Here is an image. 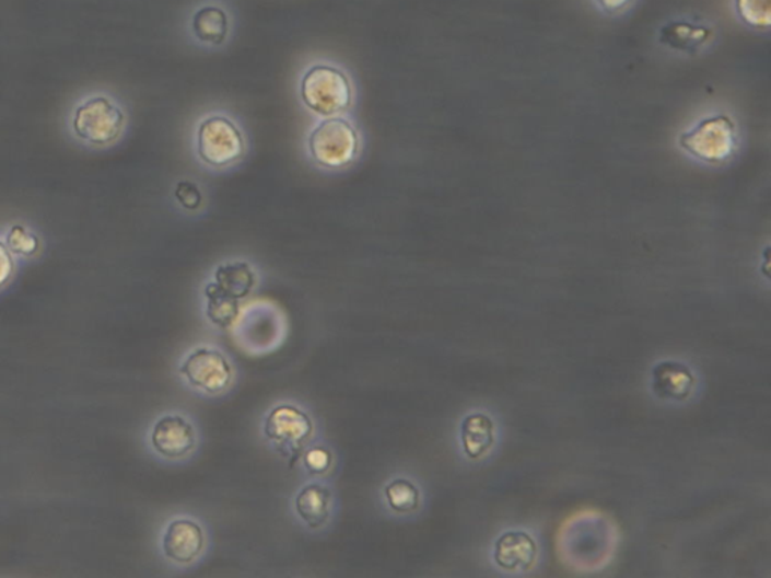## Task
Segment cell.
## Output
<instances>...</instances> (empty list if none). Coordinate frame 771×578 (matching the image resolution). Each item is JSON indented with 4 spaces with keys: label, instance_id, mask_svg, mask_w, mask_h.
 I'll return each mask as SVG.
<instances>
[{
    "label": "cell",
    "instance_id": "cell-5",
    "mask_svg": "<svg viewBox=\"0 0 771 578\" xmlns=\"http://www.w3.org/2000/svg\"><path fill=\"white\" fill-rule=\"evenodd\" d=\"M237 11L230 0H198L184 18V35L199 50L222 51L237 34Z\"/></svg>",
    "mask_w": 771,
    "mask_h": 578
},
{
    "label": "cell",
    "instance_id": "cell-23",
    "mask_svg": "<svg viewBox=\"0 0 771 578\" xmlns=\"http://www.w3.org/2000/svg\"><path fill=\"white\" fill-rule=\"evenodd\" d=\"M305 466L313 474H325L331 469V453L325 448H313L305 453Z\"/></svg>",
    "mask_w": 771,
    "mask_h": 578
},
{
    "label": "cell",
    "instance_id": "cell-15",
    "mask_svg": "<svg viewBox=\"0 0 771 578\" xmlns=\"http://www.w3.org/2000/svg\"><path fill=\"white\" fill-rule=\"evenodd\" d=\"M294 506L295 512L311 529L323 528L331 513L330 489L322 484L306 485L295 497Z\"/></svg>",
    "mask_w": 771,
    "mask_h": 578
},
{
    "label": "cell",
    "instance_id": "cell-10",
    "mask_svg": "<svg viewBox=\"0 0 771 578\" xmlns=\"http://www.w3.org/2000/svg\"><path fill=\"white\" fill-rule=\"evenodd\" d=\"M203 548L201 525L187 518H178L167 524L163 533L162 550L167 559L175 564H190L199 557Z\"/></svg>",
    "mask_w": 771,
    "mask_h": 578
},
{
    "label": "cell",
    "instance_id": "cell-9",
    "mask_svg": "<svg viewBox=\"0 0 771 578\" xmlns=\"http://www.w3.org/2000/svg\"><path fill=\"white\" fill-rule=\"evenodd\" d=\"M151 448L166 460H179L197 446L194 426L177 414H167L155 421L150 434Z\"/></svg>",
    "mask_w": 771,
    "mask_h": 578
},
{
    "label": "cell",
    "instance_id": "cell-4",
    "mask_svg": "<svg viewBox=\"0 0 771 578\" xmlns=\"http://www.w3.org/2000/svg\"><path fill=\"white\" fill-rule=\"evenodd\" d=\"M303 154L313 169L342 174L354 169L365 149V137L354 114L314 118L303 137Z\"/></svg>",
    "mask_w": 771,
    "mask_h": 578
},
{
    "label": "cell",
    "instance_id": "cell-13",
    "mask_svg": "<svg viewBox=\"0 0 771 578\" xmlns=\"http://www.w3.org/2000/svg\"><path fill=\"white\" fill-rule=\"evenodd\" d=\"M713 27L690 20H673L661 27V43L682 54H697L713 38Z\"/></svg>",
    "mask_w": 771,
    "mask_h": 578
},
{
    "label": "cell",
    "instance_id": "cell-7",
    "mask_svg": "<svg viewBox=\"0 0 771 578\" xmlns=\"http://www.w3.org/2000/svg\"><path fill=\"white\" fill-rule=\"evenodd\" d=\"M313 420L293 405L276 406L264 424L267 440L283 456L299 458L313 437Z\"/></svg>",
    "mask_w": 771,
    "mask_h": 578
},
{
    "label": "cell",
    "instance_id": "cell-18",
    "mask_svg": "<svg viewBox=\"0 0 771 578\" xmlns=\"http://www.w3.org/2000/svg\"><path fill=\"white\" fill-rule=\"evenodd\" d=\"M207 307L206 314L211 324L219 328H231L240 313L238 299L223 292L215 282H209L203 289Z\"/></svg>",
    "mask_w": 771,
    "mask_h": 578
},
{
    "label": "cell",
    "instance_id": "cell-12",
    "mask_svg": "<svg viewBox=\"0 0 771 578\" xmlns=\"http://www.w3.org/2000/svg\"><path fill=\"white\" fill-rule=\"evenodd\" d=\"M537 544L526 532H506L494 547V562L505 571H527L537 559Z\"/></svg>",
    "mask_w": 771,
    "mask_h": 578
},
{
    "label": "cell",
    "instance_id": "cell-11",
    "mask_svg": "<svg viewBox=\"0 0 771 578\" xmlns=\"http://www.w3.org/2000/svg\"><path fill=\"white\" fill-rule=\"evenodd\" d=\"M0 238L5 242L7 248L13 254L20 268L27 263L38 261L46 250V239L42 230L37 229L25 218H14L0 226Z\"/></svg>",
    "mask_w": 771,
    "mask_h": 578
},
{
    "label": "cell",
    "instance_id": "cell-19",
    "mask_svg": "<svg viewBox=\"0 0 771 578\" xmlns=\"http://www.w3.org/2000/svg\"><path fill=\"white\" fill-rule=\"evenodd\" d=\"M171 198L174 206L186 215H199L207 207L206 187L190 177L178 178L172 185Z\"/></svg>",
    "mask_w": 771,
    "mask_h": 578
},
{
    "label": "cell",
    "instance_id": "cell-17",
    "mask_svg": "<svg viewBox=\"0 0 771 578\" xmlns=\"http://www.w3.org/2000/svg\"><path fill=\"white\" fill-rule=\"evenodd\" d=\"M462 442L470 460H479L494 444V424L486 414L467 416L462 425Z\"/></svg>",
    "mask_w": 771,
    "mask_h": 578
},
{
    "label": "cell",
    "instance_id": "cell-1",
    "mask_svg": "<svg viewBox=\"0 0 771 578\" xmlns=\"http://www.w3.org/2000/svg\"><path fill=\"white\" fill-rule=\"evenodd\" d=\"M130 129L129 103L112 88L92 86L79 91L63 109V137L87 153L118 149L129 137Z\"/></svg>",
    "mask_w": 771,
    "mask_h": 578
},
{
    "label": "cell",
    "instance_id": "cell-24",
    "mask_svg": "<svg viewBox=\"0 0 771 578\" xmlns=\"http://www.w3.org/2000/svg\"><path fill=\"white\" fill-rule=\"evenodd\" d=\"M603 13L609 15L622 14L629 10L634 0H594Z\"/></svg>",
    "mask_w": 771,
    "mask_h": 578
},
{
    "label": "cell",
    "instance_id": "cell-16",
    "mask_svg": "<svg viewBox=\"0 0 771 578\" xmlns=\"http://www.w3.org/2000/svg\"><path fill=\"white\" fill-rule=\"evenodd\" d=\"M213 280L230 297L243 299L257 286V274L247 262H226L215 268Z\"/></svg>",
    "mask_w": 771,
    "mask_h": 578
},
{
    "label": "cell",
    "instance_id": "cell-20",
    "mask_svg": "<svg viewBox=\"0 0 771 578\" xmlns=\"http://www.w3.org/2000/svg\"><path fill=\"white\" fill-rule=\"evenodd\" d=\"M735 14L747 27L769 31L771 26V0H734Z\"/></svg>",
    "mask_w": 771,
    "mask_h": 578
},
{
    "label": "cell",
    "instance_id": "cell-3",
    "mask_svg": "<svg viewBox=\"0 0 771 578\" xmlns=\"http://www.w3.org/2000/svg\"><path fill=\"white\" fill-rule=\"evenodd\" d=\"M295 97L314 118L354 114L358 85L353 73L342 62L317 57L309 59L299 71Z\"/></svg>",
    "mask_w": 771,
    "mask_h": 578
},
{
    "label": "cell",
    "instance_id": "cell-14",
    "mask_svg": "<svg viewBox=\"0 0 771 578\" xmlns=\"http://www.w3.org/2000/svg\"><path fill=\"white\" fill-rule=\"evenodd\" d=\"M692 370L682 362L665 361L653 369V389L658 397L685 401L693 392Z\"/></svg>",
    "mask_w": 771,
    "mask_h": 578
},
{
    "label": "cell",
    "instance_id": "cell-6",
    "mask_svg": "<svg viewBox=\"0 0 771 578\" xmlns=\"http://www.w3.org/2000/svg\"><path fill=\"white\" fill-rule=\"evenodd\" d=\"M680 146L698 161L717 165L734 154L737 129L728 115H714L685 131L680 137Z\"/></svg>",
    "mask_w": 771,
    "mask_h": 578
},
{
    "label": "cell",
    "instance_id": "cell-8",
    "mask_svg": "<svg viewBox=\"0 0 771 578\" xmlns=\"http://www.w3.org/2000/svg\"><path fill=\"white\" fill-rule=\"evenodd\" d=\"M179 373L191 386L209 394L222 393L233 381V369L218 349H195L179 366Z\"/></svg>",
    "mask_w": 771,
    "mask_h": 578
},
{
    "label": "cell",
    "instance_id": "cell-2",
    "mask_svg": "<svg viewBox=\"0 0 771 578\" xmlns=\"http://www.w3.org/2000/svg\"><path fill=\"white\" fill-rule=\"evenodd\" d=\"M250 149L245 122L227 107L211 106L191 125V155L207 173L225 174L240 169L249 159Z\"/></svg>",
    "mask_w": 771,
    "mask_h": 578
},
{
    "label": "cell",
    "instance_id": "cell-22",
    "mask_svg": "<svg viewBox=\"0 0 771 578\" xmlns=\"http://www.w3.org/2000/svg\"><path fill=\"white\" fill-rule=\"evenodd\" d=\"M19 269V263L15 262L13 254L7 248L5 242L0 238V293L13 286Z\"/></svg>",
    "mask_w": 771,
    "mask_h": 578
},
{
    "label": "cell",
    "instance_id": "cell-21",
    "mask_svg": "<svg viewBox=\"0 0 771 578\" xmlns=\"http://www.w3.org/2000/svg\"><path fill=\"white\" fill-rule=\"evenodd\" d=\"M387 504L395 512L409 513L418 509L419 489L411 482L395 479L385 488Z\"/></svg>",
    "mask_w": 771,
    "mask_h": 578
}]
</instances>
